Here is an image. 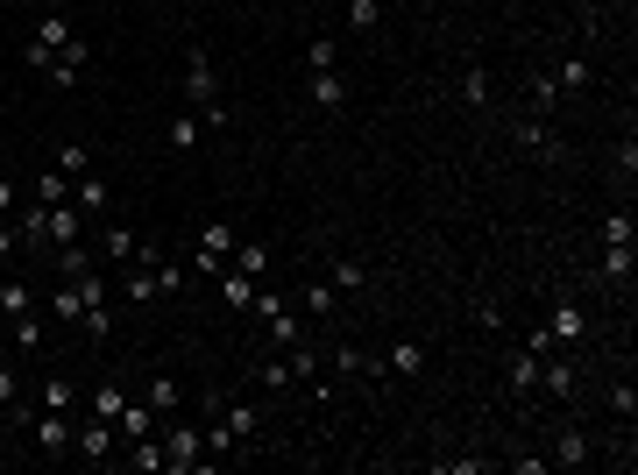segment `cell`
<instances>
[{"label":"cell","mask_w":638,"mask_h":475,"mask_svg":"<svg viewBox=\"0 0 638 475\" xmlns=\"http://www.w3.org/2000/svg\"><path fill=\"white\" fill-rule=\"evenodd\" d=\"M100 256L107 263H135V234L128 227H100Z\"/></svg>","instance_id":"obj_26"},{"label":"cell","mask_w":638,"mask_h":475,"mask_svg":"<svg viewBox=\"0 0 638 475\" xmlns=\"http://www.w3.org/2000/svg\"><path fill=\"white\" fill-rule=\"evenodd\" d=\"M156 426H164V419H156V405H121V419H114V440H149Z\"/></svg>","instance_id":"obj_9"},{"label":"cell","mask_w":638,"mask_h":475,"mask_svg":"<svg viewBox=\"0 0 638 475\" xmlns=\"http://www.w3.org/2000/svg\"><path fill=\"white\" fill-rule=\"evenodd\" d=\"M0 312H8V320H22V312H36V291H29V284H0Z\"/></svg>","instance_id":"obj_32"},{"label":"cell","mask_w":638,"mask_h":475,"mask_svg":"<svg viewBox=\"0 0 638 475\" xmlns=\"http://www.w3.org/2000/svg\"><path fill=\"white\" fill-rule=\"evenodd\" d=\"M305 312H312V320H327V312H334V284H305Z\"/></svg>","instance_id":"obj_43"},{"label":"cell","mask_w":638,"mask_h":475,"mask_svg":"<svg viewBox=\"0 0 638 475\" xmlns=\"http://www.w3.org/2000/svg\"><path fill=\"white\" fill-rule=\"evenodd\" d=\"M603 249H631V213H610L603 220Z\"/></svg>","instance_id":"obj_42"},{"label":"cell","mask_w":638,"mask_h":475,"mask_svg":"<svg viewBox=\"0 0 638 475\" xmlns=\"http://www.w3.org/2000/svg\"><path fill=\"white\" fill-rule=\"evenodd\" d=\"M86 405H93V419H121V405H128V390H121V383L107 376V383L93 390V398H86Z\"/></svg>","instance_id":"obj_27"},{"label":"cell","mask_w":638,"mask_h":475,"mask_svg":"<svg viewBox=\"0 0 638 475\" xmlns=\"http://www.w3.org/2000/svg\"><path fill=\"white\" fill-rule=\"evenodd\" d=\"M0 362H8V341H0Z\"/></svg>","instance_id":"obj_50"},{"label":"cell","mask_w":638,"mask_h":475,"mask_svg":"<svg viewBox=\"0 0 638 475\" xmlns=\"http://www.w3.org/2000/svg\"><path fill=\"white\" fill-rule=\"evenodd\" d=\"M461 107H490V64L483 57L461 64Z\"/></svg>","instance_id":"obj_11"},{"label":"cell","mask_w":638,"mask_h":475,"mask_svg":"<svg viewBox=\"0 0 638 475\" xmlns=\"http://www.w3.org/2000/svg\"><path fill=\"white\" fill-rule=\"evenodd\" d=\"M78 405V383L57 369V376H43V390H36V412H71Z\"/></svg>","instance_id":"obj_10"},{"label":"cell","mask_w":638,"mask_h":475,"mask_svg":"<svg viewBox=\"0 0 638 475\" xmlns=\"http://www.w3.org/2000/svg\"><path fill=\"white\" fill-rule=\"evenodd\" d=\"M305 71H341V43L334 36H312L305 43Z\"/></svg>","instance_id":"obj_25"},{"label":"cell","mask_w":638,"mask_h":475,"mask_svg":"<svg viewBox=\"0 0 638 475\" xmlns=\"http://www.w3.org/2000/svg\"><path fill=\"white\" fill-rule=\"evenodd\" d=\"M107 206H114V192H107V178H93V171H86V178H78V213H86V220H93V213H107Z\"/></svg>","instance_id":"obj_23"},{"label":"cell","mask_w":638,"mask_h":475,"mask_svg":"<svg viewBox=\"0 0 638 475\" xmlns=\"http://www.w3.org/2000/svg\"><path fill=\"white\" fill-rule=\"evenodd\" d=\"M71 447L93 454V461H107V454H114V419H86V426L71 433Z\"/></svg>","instance_id":"obj_8"},{"label":"cell","mask_w":638,"mask_h":475,"mask_svg":"<svg viewBox=\"0 0 638 475\" xmlns=\"http://www.w3.org/2000/svg\"><path fill=\"white\" fill-rule=\"evenodd\" d=\"M383 369H390V376H419V369H426V341H390Z\"/></svg>","instance_id":"obj_15"},{"label":"cell","mask_w":638,"mask_h":475,"mask_svg":"<svg viewBox=\"0 0 638 475\" xmlns=\"http://www.w3.org/2000/svg\"><path fill=\"white\" fill-rule=\"evenodd\" d=\"M504 383H511V398H532V390H539V355L532 348L504 355Z\"/></svg>","instance_id":"obj_7"},{"label":"cell","mask_w":638,"mask_h":475,"mask_svg":"<svg viewBox=\"0 0 638 475\" xmlns=\"http://www.w3.org/2000/svg\"><path fill=\"white\" fill-rule=\"evenodd\" d=\"M263 327H270V341H277V348H298V341H305V320H298L291 305H277V312H270Z\"/></svg>","instance_id":"obj_17"},{"label":"cell","mask_w":638,"mask_h":475,"mask_svg":"<svg viewBox=\"0 0 638 475\" xmlns=\"http://www.w3.org/2000/svg\"><path fill=\"white\" fill-rule=\"evenodd\" d=\"M596 8H603V0H596Z\"/></svg>","instance_id":"obj_51"},{"label":"cell","mask_w":638,"mask_h":475,"mask_svg":"<svg viewBox=\"0 0 638 475\" xmlns=\"http://www.w3.org/2000/svg\"><path fill=\"white\" fill-rule=\"evenodd\" d=\"M185 100H192V114L220 107V64H213V50H206V43H192V50H185Z\"/></svg>","instance_id":"obj_1"},{"label":"cell","mask_w":638,"mask_h":475,"mask_svg":"<svg viewBox=\"0 0 638 475\" xmlns=\"http://www.w3.org/2000/svg\"><path fill=\"white\" fill-rule=\"evenodd\" d=\"M8 348H43V312H22L15 334H8Z\"/></svg>","instance_id":"obj_35"},{"label":"cell","mask_w":638,"mask_h":475,"mask_svg":"<svg viewBox=\"0 0 638 475\" xmlns=\"http://www.w3.org/2000/svg\"><path fill=\"white\" fill-rule=\"evenodd\" d=\"M546 334H553V341H589V312H582L575 298H561V305L546 312Z\"/></svg>","instance_id":"obj_5"},{"label":"cell","mask_w":638,"mask_h":475,"mask_svg":"<svg viewBox=\"0 0 638 475\" xmlns=\"http://www.w3.org/2000/svg\"><path fill=\"white\" fill-rule=\"evenodd\" d=\"M610 412L631 426V412H638V390H631V376H617V383H610Z\"/></svg>","instance_id":"obj_37"},{"label":"cell","mask_w":638,"mask_h":475,"mask_svg":"<svg viewBox=\"0 0 638 475\" xmlns=\"http://www.w3.org/2000/svg\"><path fill=\"white\" fill-rule=\"evenodd\" d=\"M15 213V178H0V220Z\"/></svg>","instance_id":"obj_48"},{"label":"cell","mask_w":638,"mask_h":475,"mask_svg":"<svg viewBox=\"0 0 638 475\" xmlns=\"http://www.w3.org/2000/svg\"><path fill=\"white\" fill-rule=\"evenodd\" d=\"M227 256H234V227H220V220H213V227H199L192 270H199V277H220V270H227Z\"/></svg>","instance_id":"obj_3"},{"label":"cell","mask_w":638,"mask_h":475,"mask_svg":"<svg viewBox=\"0 0 638 475\" xmlns=\"http://www.w3.org/2000/svg\"><path fill=\"white\" fill-rule=\"evenodd\" d=\"M128 468H142V475H156V468H164V440H128Z\"/></svg>","instance_id":"obj_29"},{"label":"cell","mask_w":638,"mask_h":475,"mask_svg":"<svg viewBox=\"0 0 638 475\" xmlns=\"http://www.w3.org/2000/svg\"><path fill=\"white\" fill-rule=\"evenodd\" d=\"M64 192H71V178H64V171L50 164V171L36 178V199H43V206H64Z\"/></svg>","instance_id":"obj_36"},{"label":"cell","mask_w":638,"mask_h":475,"mask_svg":"<svg viewBox=\"0 0 638 475\" xmlns=\"http://www.w3.org/2000/svg\"><path fill=\"white\" fill-rule=\"evenodd\" d=\"M57 171H64V178H86V171H93V149H86V142H57Z\"/></svg>","instance_id":"obj_30"},{"label":"cell","mask_w":638,"mask_h":475,"mask_svg":"<svg viewBox=\"0 0 638 475\" xmlns=\"http://www.w3.org/2000/svg\"><path fill=\"white\" fill-rule=\"evenodd\" d=\"M511 142L518 149H532V156H546V164H561V142H553V128H546V114H525V121H511Z\"/></svg>","instance_id":"obj_4"},{"label":"cell","mask_w":638,"mask_h":475,"mask_svg":"<svg viewBox=\"0 0 638 475\" xmlns=\"http://www.w3.org/2000/svg\"><path fill=\"white\" fill-rule=\"evenodd\" d=\"M78 234H86V213H78L71 199H64V206H50V249H64V242H78Z\"/></svg>","instance_id":"obj_13"},{"label":"cell","mask_w":638,"mask_h":475,"mask_svg":"<svg viewBox=\"0 0 638 475\" xmlns=\"http://www.w3.org/2000/svg\"><path fill=\"white\" fill-rule=\"evenodd\" d=\"M199 142H206V121H199V114H171V149H178V156H192Z\"/></svg>","instance_id":"obj_21"},{"label":"cell","mask_w":638,"mask_h":475,"mask_svg":"<svg viewBox=\"0 0 638 475\" xmlns=\"http://www.w3.org/2000/svg\"><path fill=\"white\" fill-rule=\"evenodd\" d=\"M50 256H57V277H64V284L93 270V249H78V242H64V249H50Z\"/></svg>","instance_id":"obj_28"},{"label":"cell","mask_w":638,"mask_h":475,"mask_svg":"<svg viewBox=\"0 0 638 475\" xmlns=\"http://www.w3.org/2000/svg\"><path fill=\"white\" fill-rule=\"evenodd\" d=\"M164 468H206V426H178L164 433Z\"/></svg>","instance_id":"obj_2"},{"label":"cell","mask_w":638,"mask_h":475,"mask_svg":"<svg viewBox=\"0 0 638 475\" xmlns=\"http://www.w3.org/2000/svg\"><path fill=\"white\" fill-rule=\"evenodd\" d=\"M15 234H22V249H50V206L36 199V206L15 220Z\"/></svg>","instance_id":"obj_16"},{"label":"cell","mask_w":638,"mask_h":475,"mask_svg":"<svg viewBox=\"0 0 638 475\" xmlns=\"http://www.w3.org/2000/svg\"><path fill=\"white\" fill-rule=\"evenodd\" d=\"M29 433H36V447H43V454H71V419H64V412H36V419H29Z\"/></svg>","instance_id":"obj_6"},{"label":"cell","mask_w":638,"mask_h":475,"mask_svg":"<svg viewBox=\"0 0 638 475\" xmlns=\"http://www.w3.org/2000/svg\"><path fill=\"white\" fill-rule=\"evenodd\" d=\"M376 22H383V0H348V29L355 36H369Z\"/></svg>","instance_id":"obj_34"},{"label":"cell","mask_w":638,"mask_h":475,"mask_svg":"<svg viewBox=\"0 0 638 475\" xmlns=\"http://www.w3.org/2000/svg\"><path fill=\"white\" fill-rule=\"evenodd\" d=\"M50 312H57V320H71V327H78V312H86V298H78V284H57V291H50Z\"/></svg>","instance_id":"obj_33"},{"label":"cell","mask_w":638,"mask_h":475,"mask_svg":"<svg viewBox=\"0 0 638 475\" xmlns=\"http://www.w3.org/2000/svg\"><path fill=\"white\" fill-rule=\"evenodd\" d=\"M43 8H71V0H43Z\"/></svg>","instance_id":"obj_49"},{"label":"cell","mask_w":638,"mask_h":475,"mask_svg":"<svg viewBox=\"0 0 638 475\" xmlns=\"http://www.w3.org/2000/svg\"><path fill=\"white\" fill-rule=\"evenodd\" d=\"M15 398H22V376H15V369H8V362H0V412H8V405H15Z\"/></svg>","instance_id":"obj_46"},{"label":"cell","mask_w":638,"mask_h":475,"mask_svg":"<svg viewBox=\"0 0 638 475\" xmlns=\"http://www.w3.org/2000/svg\"><path fill=\"white\" fill-rule=\"evenodd\" d=\"M220 298H227V312H249V298H256V277H242V270H220Z\"/></svg>","instance_id":"obj_22"},{"label":"cell","mask_w":638,"mask_h":475,"mask_svg":"<svg viewBox=\"0 0 638 475\" xmlns=\"http://www.w3.org/2000/svg\"><path fill=\"white\" fill-rule=\"evenodd\" d=\"M78 29H71V15L64 8H43V22H36V43H50V50H64Z\"/></svg>","instance_id":"obj_20"},{"label":"cell","mask_w":638,"mask_h":475,"mask_svg":"<svg viewBox=\"0 0 638 475\" xmlns=\"http://www.w3.org/2000/svg\"><path fill=\"white\" fill-rule=\"evenodd\" d=\"M334 284H341V291H362V284H369V270H362L355 256H341V263H334Z\"/></svg>","instance_id":"obj_44"},{"label":"cell","mask_w":638,"mask_h":475,"mask_svg":"<svg viewBox=\"0 0 638 475\" xmlns=\"http://www.w3.org/2000/svg\"><path fill=\"white\" fill-rule=\"evenodd\" d=\"M15 249H22V234H15V220H0V263H8Z\"/></svg>","instance_id":"obj_47"},{"label":"cell","mask_w":638,"mask_h":475,"mask_svg":"<svg viewBox=\"0 0 638 475\" xmlns=\"http://www.w3.org/2000/svg\"><path fill=\"white\" fill-rule=\"evenodd\" d=\"M234 270L263 284V277H270V249H263V242H234Z\"/></svg>","instance_id":"obj_24"},{"label":"cell","mask_w":638,"mask_h":475,"mask_svg":"<svg viewBox=\"0 0 638 475\" xmlns=\"http://www.w3.org/2000/svg\"><path fill=\"white\" fill-rule=\"evenodd\" d=\"M78 327H86L93 341H107V334H114V312H107V305H86V312H78Z\"/></svg>","instance_id":"obj_38"},{"label":"cell","mask_w":638,"mask_h":475,"mask_svg":"<svg viewBox=\"0 0 638 475\" xmlns=\"http://www.w3.org/2000/svg\"><path fill=\"white\" fill-rule=\"evenodd\" d=\"M553 86H561V93H582V86H589V57H561V64H553Z\"/></svg>","instance_id":"obj_31"},{"label":"cell","mask_w":638,"mask_h":475,"mask_svg":"<svg viewBox=\"0 0 638 475\" xmlns=\"http://www.w3.org/2000/svg\"><path fill=\"white\" fill-rule=\"evenodd\" d=\"M263 390H298V383H291V362H284V348L263 362Z\"/></svg>","instance_id":"obj_40"},{"label":"cell","mask_w":638,"mask_h":475,"mask_svg":"<svg viewBox=\"0 0 638 475\" xmlns=\"http://www.w3.org/2000/svg\"><path fill=\"white\" fill-rule=\"evenodd\" d=\"M539 390H553V398H575V369L553 362V355H539Z\"/></svg>","instance_id":"obj_19"},{"label":"cell","mask_w":638,"mask_h":475,"mask_svg":"<svg viewBox=\"0 0 638 475\" xmlns=\"http://www.w3.org/2000/svg\"><path fill=\"white\" fill-rule=\"evenodd\" d=\"M341 100H348V78H341V71H312V107H327V114H334Z\"/></svg>","instance_id":"obj_18"},{"label":"cell","mask_w":638,"mask_h":475,"mask_svg":"<svg viewBox=\"0 0 638 475\" xmlns=\"http://www.w3.org/2000/svg\"><path fill=\"white\" fill-rule=\"evenodd\" d=\"M546 461H553V468H582V461H589V433H582V426H561V440H553Z\"/></svg>","instance_id":"obj_12"},{"label":"cell","mask_w":638,"mask_h":475,"mask_svg":"<svg viewBox=\"0 0 638 475\" xmlns=\"http://www.w3.org/2000/svg\"><path fill=\"white\" fill-rule=\"evenodd\" d=\"M50 57H57V50H50V43H36V36H29V43H22V64H29V71H36V78H43V71H50Z\"/></svg>","instance_id":"obj_45"},{"label":"cell","mask_w":638,"mask_h":475,"mask_svg":"<svg viewBox=\"0 0 638 475\" xmlns=\"http://www.w3.org/2000/svg\"><path fill=\"white\" fill-rule=\"evenodd\" d=\"M142 405H156V419H178V405H185V390H178L171 376H149V390H142Z\"/></svg>","instance_id":"obj_14"},{"label":"cell","mask_w":638,"mask_h":475,"mask_svg":"<svg viewBox=\"0 0 638 475\" xmlns=\"http://www.w3.org/2000/svg\"><path fill=\"white\" fill-rule=\"evenodd\" d=\"M561 107V86H553V71L546 78H532V114H553Z\"/></svg>","instance_id":"obj_41"},{"label":"cell","mask_w":638,"mask_h":475,"mask_svg":"<svg viewBox=\"0 0 638 475\" xmlns=\"http://www.w3.org/2000/svg\"><path fill=\"white\" fill-rule=\"evenodd\" d=\"M603 284H631V249H603Z\"/></svg>","instance_id":"obj_39"}]
</instances>
